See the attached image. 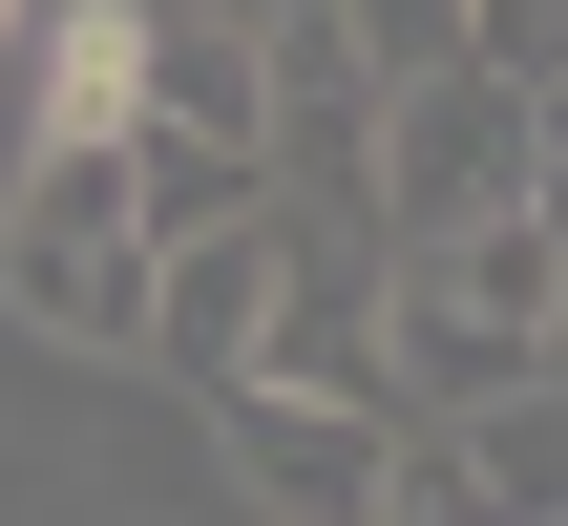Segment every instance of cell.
Masks as SVG:
<instances>
[{"label": "cell", "mask_w": 568, "mask_h": 526, "mask_svg": "<svg viewBox=\"0 0 568 526\" xmlns=\"http://www.w3.org/2000/svg\"><path fill=\"white\" fill-rule=\"evenodd\" d=\"M379 526H527V506H506V464H485L464 422H400V485H379Z\"/></svg>", "instance_id": "cell-7"}, {"label": "cell", "mask_w": 568, "mask_h": 526, "mask_svg": "<svg viewBox=\"0 0 568 526\" xmlns=\"http://www.w3.org/2000/svg\"><path fill=\"white\" fill-rule=\"evenodd\" d=\"M21 21H42V0H0V42H21Z\"/></svg>", "instance_id": "cell-9"}, {"label": "cell", "mask_w": 568, "mask_h": 526, "mask_svg": "<svg viewBox=\"0 0 568 526\" xmlns=\"http://www.w3.org/2000/svg\"><path fill=\"white\" fill-rule=\"evenodd\" d=\"M548 169V105H527V63H422V84H379V169H358V232L400 253V232H464V211H506Z\"/></svg>", "instance_id": "cell-2"}, {"label": "cell", "mask_w": 568, "mask_h": 526, "mask_svg": "<svg viewBox=\"0 0 568 526\" xmlns=\"http://www.w3.org/2000/svg\"><path fill=\"white\" fill-rule=\"evenodd\" d=\"M253 190H274L253 148H211V127H126V211H148V253L211 232V211H253Z\"/></svg>", "instance_id": "cell-6"}, {"label": "cell", "mask_w": 568, "mask_h": 526, "mask_svg": "<svg viewBox=\"0 0 568 526\" xmlns=\"http://www.w3.org/2000/svg\"><path fill=\"white\" fill-rule=\"evenodd\" d=\"M21 42H42V105H21V127H42V148H126V105H148V0H42Z\"/></svg>", "instance_id": "cell-5"}, {"label": "cell", "mask_w": 568, "mask_h": 526, "mask_svg": "<svg viewBox=\"0 0 568 526\" xmlns=\"http://www.w3.org/2000/svg\"><path fill=\"white\" fill-rule=\"evenodd\" d=\"M337 42H358L379 84H422V63H464V42H485V0H337Z\"/></svg>", "instance_id": "cell-8"}, {"label": "cell", "mask_w": 568, "mask_h": 526, "mask_svg": "<svg viewBox=\"0 0 568 526\" xmlns=\"http://www.w3.org/2000/svg\"><path fill=\"white\" fill-rule=\"evenodd\" d=\"M0 316L42 358H148V211H126V148H42L0 169Z\"/></svg>", "instance_id": "cell-1"}, {"label": "cell", "mask_w": 568, "mask_h": 526, "mask_svg": "<svg viewBox=\"0 0 568 526\" xmlns=\"http://www.w3.org/2000/svg\"><path fill=\"white\" fill-rule=\"evenodd\" d=\"M274 274H295V211L253 190V211H211V232H169L148 253V358L211 401V380H253V337H274Z\"/></svg>", "instance_id": "cell-4"}, {"label": "cell", "mask_w": 568, "mask_h": 526, "mask_svg": "<svg viewBox=\"0 0 568 526\" xmlns=\"http://www.w3.org/2000/svg\"><path fill=\"white\" fill-rule=\"evenodd\" d=\"M211 443L253 526H379L400 485V401H337V380H211Z\"/></svg>", "instance_id": "cell-3"}]
</instances>
